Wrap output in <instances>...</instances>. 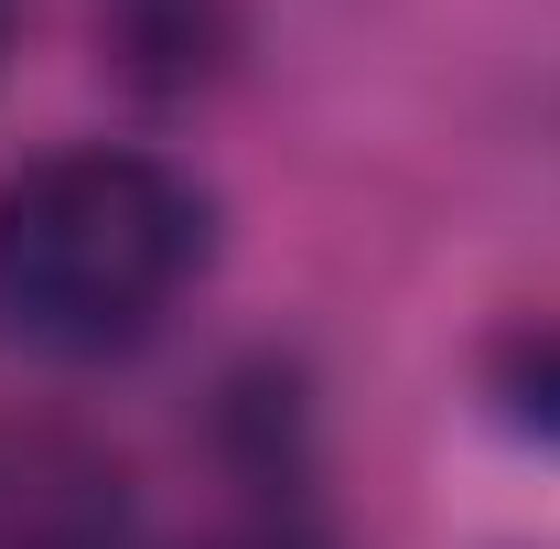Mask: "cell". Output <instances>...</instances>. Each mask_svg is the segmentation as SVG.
<instances>
[{
    "label": "cell",
    "mask_w": 560,
    "mask_h": 549,
    "mask_svg": "<svg viewBox=\"0 0 560 549\" xmlns=\"http://www.w3.org/2000/svg\"><path fill=\"white\" fill-rule=\"evenodd\" d=\"M226 215L195 162L151 140H55L0 173V344L44 366H119L206 291Z\"/></svg>",
    "instance_id": "obj_1"
},
{
    "label": "cell",
    "mask_w": 560,
    "mask_h": 549,
    "mask_svg": "<svg viewBox=\"0 0 560 549\" xmlns=\"http://www.w3.org/2000/svg\"><path fill=\"white\" fill-rule=\"evenodd\" d=\"M0 549H140L130 464L75 420H0Z\"/></svg>",
    "instance_id": "obj_2"
},
{
    "label": "cell",
    "mask_w": 560,
    "mask_h": 549,
    "mask_svg": "<svg viewBox=\"0 0 560 549\" xmlns=\"http://www.w3.org/2000/svg\"><path fill=\"white\" fill-rule=\"evenodd\" d=\"M86 33L140 108H195L248 66L259 11L248 0H86Z\"/></svg>",
    "instance_id": "obj_3"
},
{
    "label": "cell",
    "mask_w": 560,
    "mask_h": 549,
    "mask_svg": "<svg viewBox=\"0 0 560 549\" xmlns=\"http://www.w3.org/2000/svg\"><path fill=\"white\" fill-rule=\"evenodd\" d=\"M486 410L517 442H550L560 453V324H506L486 344Z\"/></svg>",
    "instance_id": "obj_4"
},
{
    "label": "cell",
    "mask_w": 560,
    "mask_h": 549,
    "mask_svg": "<svg viewBox=\"0 0 560 549\" xmlns=\"http://www.w3.org/2000/svg\"><path fill=\"white\" fill-rule=\"evenodd\" d=\"M173 549H335L313 517H291V506H259V517H226L206 539H173Z\"/></svg>",
    "instance_id": "obj_5"
},
{
    "label": "cell",
    "mask_w": 560,
    "mask_h": 549,
    "mask_svg": "<svg viewBox=\"0 0 560 549\" xmlns=\"http://www.w3.org/2000/svg\"><path fill=\"white\" fill-rule=\"evenodd\" d=\"M11 55H22V0H0V75H11Z\"/></svg>",
    "instance_id": "obj_6"
}]
</instances>
